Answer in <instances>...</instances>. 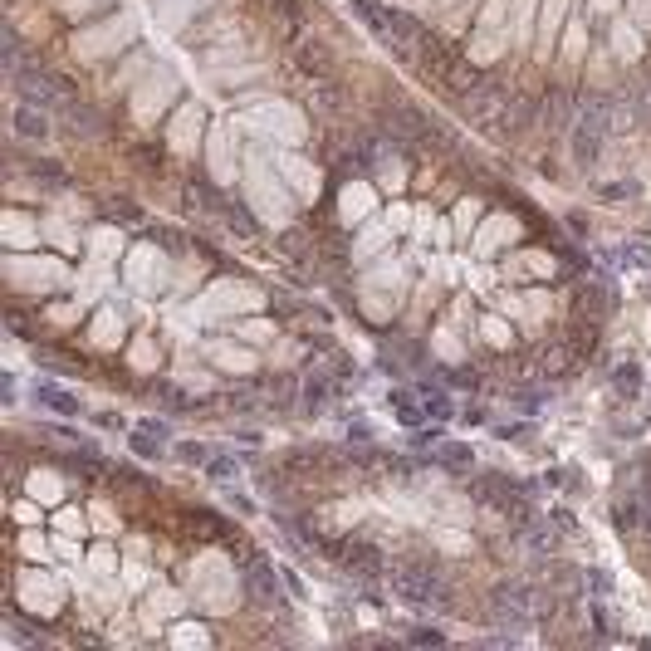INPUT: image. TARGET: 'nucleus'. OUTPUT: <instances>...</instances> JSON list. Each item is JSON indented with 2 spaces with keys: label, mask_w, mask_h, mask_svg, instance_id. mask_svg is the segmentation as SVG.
Here are the masks:
<instances>
[{
  "label": "nucleus",
  "mask_w": 651,
  "mask_h": 651,
  "mask_svg": "<svg viewBox=\"0 0 651 651\" xmlns=\"http://www.w3.org/2000/svg\"><path fill=\"white\" fill-rule=\"evenodd\" d=\"M392 583H397V593H402L407 603L451 607V588H446L436 573H421V568H397V573H392Z\"/></svg>",
  "instance_id": "obj_1"
},
{
  "label": "nucleus",
  "mask_w": 651,
  "mask_h": 651,
  "mask_svg": "<svg viewBox=\"0 0 651 651\" xmlns=\"http://www.w3.org/2000/svg\"><path fill=\"white\" fill-rule=\"evenodd\" d=\"M539 612H544L539 588H529V583H505V588H495V617L524 622V617H539Z\"/></svg>",
  "instance_id": "obj_2"
},
{
  "label": "nucleus",
  "mask_w": 651,
  "mask_h": 651,
  "mask_svg": "<svg viewBox=\"0 0 651 651\" xmlns=\"http://www.w3.org/2000/svg\"><path fill=\"white\" fill-rule=\"evenodd\" d=\"M20 89L30 98H40V103H69L74 98V84L49 74V69H20Z\"/></svg>",
  "instance_id": "obj_3"
},
{
  "label": "nucleus",
  "mask_w": 651,
  "mask_h": 651,
  "mask_svg": "<svg viewBox=\"0 0 651 651\" xmlns=\"http://www.w3.org/2000/svg\"><path fill=\"white\" fill-rule=\"evenodd\" d=\"M441 79H446V84H451L456 93H475L480 84H485V74H480L470 59H451V64L441 69Z\"/></svg>",
  "instance_id": "obj_4"
},
{
  "label": "nucleus",
  "mask_w": 651,
  "mask_h": 651,
  "mask_svg": "<svg viewBox=\"0 0 651 651\" xmlns=\"http://www.w3.org/2000/svg\"><path fill=\"white\" fill-rule=\"evenodd\" d=\"M603 138H607L603 128H598L593 118H583L578 133H573V157H578V162H593V157L603 152Z\"/></svg>",
  "instance_id": "obj_5"
},
{
  "label": "nucleus",
  "mask_w": 651,
  "mask_h": 651,
  "mask_svg": "<svg viewBox=\"0 0 651 651\" xmlns=\"http://www.w3.org/2000/svg\"><path fill=\"white\" fill-rule=\"evenodd\" d=\"M15 133L30 142H45V118H40L30 103H20V108H15Z\"/></svg>",
  "instance_id": "obj_6"
},
{
  "label": "nucleus",
  "mask_w": 651,
  "mask_h": 651,
  "mask_svg": "<svg viewBox=\"0 0 651 651\" xmlns=\"http://www.w3.org/2000/svg\"><path fill=\"white\" fill-rule=\"evenodd\" d=\"M299 69H304V74H314V79H324V74H328V49L324 45H304V49H299Z\"/></svg>",
  "instance_id": "obj_7"
},
{
  "label": "nucleus",
  "mask_w": 651,
  "mask_h": 651,
  "mask_svg": "<svg viewBox=\"0 0 651 651\" xmlns=\"http://www.w3.org/2000/svg\"><path fill=\"white\" fill-rule=\"evenodd\" d=\"M495 103H500V89H480L475 98L465 93V113H470V118H485V113H490Z\"/></svg>",
  "instance_id": "obj_8"
},
{
  "label": "nucleus",
  "mask_w": 651,
  "mask_h": 651,
  "mask_svg": "<svg viewBox=\"0 0 651 651\" xmlns=\"http://www.w3.org/2000/svg\"><path fill=\"white\" fill-rule=\"evenodd\" d=\"M35 397H40L45 407H54V412H79V402H74L69 392H59V387H40Z\"/></svg>",
  "instance_id": "obj_9"
},
{
  "label": "nucleus",
  "mask_w": 651,
  "mask_h": 651,
  "mask_svg": "<svg viewBox=\"0 0 651 651\" xmlns=\"http://www.w3.org/2000/svg\"><path fill=\"white\" fill-rule=\"evenodd\" d=\"M441 465L461 470V465H470V451H465V446H441Z\"/></svg>",
  "instance_id": "obj_10"
},
{
  "label": "nucleus",
  "mask_w": 651,
  "mask_h": 651,
  "mask_svg": "<svg viewBox=\"0 0 651 651\" xmlns=\"http://www.w3.org/2000/svg\"><path fill=\"white\" fill-rule=\"evenodd\" d=\"M421 397H426V412H436V417H446V412H451L446 392H431V387H421Z\"/></svg>",
  "instance_id": "obj_11"
},
{
  "label": "nucleus",
  "mask_w": 651,
  "mask_h": 651,
  "mask_svg": "<svg viewBox=\"0 0 651 651\" xmlns=\"http://www.w3.org/2000/svg\"><path fill=\"white\" fill-rule=\"evenodd\" d=\"M637 377H642V368H637V363L617 368V392H637Z\"/></svg>",
  "instance_id": "obj_12"
}]
</instances>
